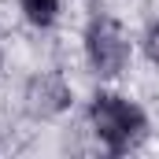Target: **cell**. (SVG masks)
Masks as SVG:
<instances>
[{
	"instance_id": "6da1fadb",
	"label": "cell",
	"mask_w": 159,
	"mask_h": 159,
	"mask_svg": "<svg viewBox=\"0 0 159 159\" xmlns=\"http://www.w3.org/2000/svg\"><path fill=\"white\" fill-rule=\"evenodd\" d=\"M93 126H96V133H100V141L122 156V152H129L141 137H144V111L137 107V104H129V100H122L115 93H100L96 100H93Z\"/></svg>"
},
{
	"instance_id": "7a4b0ae2",
	"label": "cell",
	"mask_w": 159,
	"mask_h": 159,
	"mask_svg": "<svg viewBox=\"0 0 159 159\" xmlns=\"http://www.w3.org/2000/svg\"><path fill=\"white\" fill-rule=\"evenodd\" d=\"M85 48H89V59H93L96 74H104V78H115L122 67H126V59H129V44L122 37L119 22L107 19V15H96L89 22Z\"/></svg>"
},
{
	"instance_id": "3957f363",
	"label": "cell",
	"mask_w": 159,
	"mask_h": 159,
	"mask_svg": "<svg viewBox=\"0 0 159 159\" xmlns=\"http://www.w3.org/2000/svg\"><path fill=\"white\" fill-rule=\"evenodd\" d=\"M63 107H70V89L59 74H41L26 85V111L34 119H52Z\"/></svg>"
},
{
	"instance_id": "277c9868",
	"label": "cell",
	"mask_w": 159,
	"mask_h": 159,
	"mask_svg": "<svg viewBox=\"0 0 159 159\" xmlns=\"http://www.w3.org/2000/svg\"><path fill=\"white\" fill-rule=\"evenodd\" d=\"M22 11L34 26H52L56 11H59V0H22Z\"/></svg>"
},
{
	"instance_id": "5b68a950",
	"label": "cell",
	"mask_w": 159,
	"mask_h": 159,
	"mask_svg": "<svg viewBox=\"0 0 159 159\" xmlns=\"http://www.w3.org/2000/svg\"><path fill=\"white\" fill-rule=\"evenodd\" d=\"M144 52H148L152 63H159V22H152L148 34H144Z\"/></svg>"
}]
</instances>
